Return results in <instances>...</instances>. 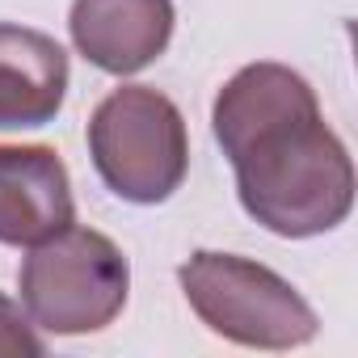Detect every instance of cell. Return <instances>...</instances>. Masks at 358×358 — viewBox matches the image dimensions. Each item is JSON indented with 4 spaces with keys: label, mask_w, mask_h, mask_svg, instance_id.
Masks as SVG:
<instances>
[{
    "label": "cell",
    "mask_w": 358,
    "mask_h": 358,
    "mask_svg": "<svg viewBox=\"0 0 358 358\" xmlns=\"http://www.w3.org/2000/svg\"><path fill=\"white\" fill-rule=\"evenodd\" d=\"M249 220L287 241L324 236L354 207V160L324 122L316 89L287 64L241 68L211 106Z\"/></svg>",
    "instance_id": "obj_1"
},
{
    "label": "cell",
    "mask_w": 358,
    "mask_h": 358,
    "mask_svg": "<svg viewBox=\"0 0 358 358\" xmlns=\"http://www.w3.org/2000/svg\"><path fill=\"white\" fill-rule=\"evenodd\" d=\"M89 156L110 194L135 207H156L186 182V118L152 85H118L89 118Z\"/></svg>",
    "instance_id": "obj_2"
},
{
    "label": "cell",
    "mask_w": 358,
    "mask_h": 358,
    "mask_svg": "<svg viewBox=\"0 0 358 358\" xmlns=\"http://www.w3.org/2000/svg\"><path fill=\"white\" fill-rule=\"evenodd\" d=\"M17 291L34 329L80 337L114 324L127 308L131 266L110 236L68 224L64 232L30 245L17 270Z\"/></svg>",
    "instance_id": "obj_3"
},
{
    "label": "cell",
    "mask_w": 358,
    "mask_h": 358,
    "mask_svg": "<svg viewBox=\"0 0 358 358\" xmlns=\"http://www.w3.org/2000/svg\"><path fill=\"white\" fill-rule=\"evenodd\" d=\"M177 278L199 320L236 345L295 350L308 345L320 329L312 303L262 262L199 249L177 270Z\"/></svg>",
    "instance_id": "obj_4"
},
{
    "label": "cell",
    "mask_w": 358,
    "mask_h": 358,
    "mask_svg": "<svg viewBox=\"0 0 358 358\" xmlns=\"http://www.w3.org/2000/svg\"><path fill=\"white\" fill-rule=\"evenodd\" d=\"M76 224L68 164L47 143H0V245L30 249Z\"/></svg>",
    "instance_id": "obj_5"
},
{
    "label": "cell",
    "mask_w": 358,
    "mask_h": 358,
    "mask_svg": "<svg viewBox=\"0 0 358 358\" xmlns=\"http://www.w3.org/2000/svg\"><path fill=\"white\" fill-rule=\"evenodd\" d=\"M173 0H72V47L110 76H135L173 38Z\"/></svg>",
    "instance_id": "obj_6"
},
{
    "label": "cell",
    "mask_w": 358,
    "mask_h": 358,
    "mask_svg": "<svg viewBox=\"0 0 358 358\" xmlns=\"http://www.w3.org/2000/svg\"><path fill=\"white\" fill-rule=\"evenodd\" d=\"M68 97V51L30 26L0 22V131L47 127Z\"/></svg>",
    "instance_id": "obj_7"
},
{
    "label": "cell",
    "mask_w": 358,
    "mask_h": 358,
    "mask_svg": "<svg viewBox=\"0 0 358 358\" xmlns=\"http://www.w3.org/2000/svg\"><path fill=\"white\" fill-rule=\"evenodd\" d=\"M47 345L34 333V320L9 299L0 295V358H43Z\"/></svg>",
    "instance_id": "obj_8"
}]
</instances>
